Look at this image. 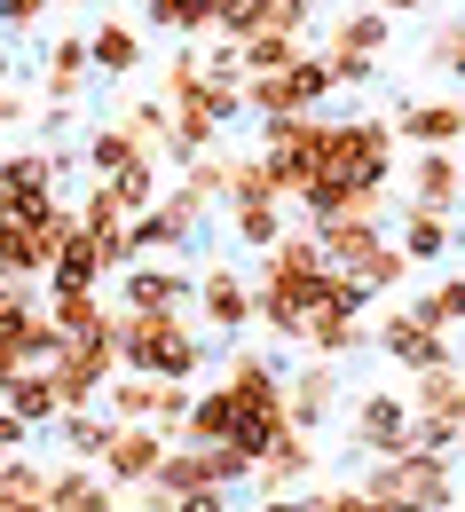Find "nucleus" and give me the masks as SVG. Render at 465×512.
Returning a JSON list of instances; mask_svg holds the SVG:
<instances>
[{
	"label": "nucleus",
	"mask_w": 465,
	"mask_h": 512,
	"mask_svg": "<svg viewBox=\"0 0 465 512\" xmlns=\"http://www.w3.org/2000/svg\"><path fill=\"white\" fill-rule=\"evenodd\" d=\"M426 56H434V71L465 79V16H442V24L426 32Z\"/></svg>",
	"instance_id": "38"
},
{
	"label": "nucleus",
	"mask_w": 465,
	"mask_h": 512,
	"mask_svg": "<svg viewBox=\"0 0 465 512\" xmlns=\"http://www.w3.org/2000/svg\"><path fill=\"white\" fill-rule=\"evenodd\" d=\"M119 127L158 158V150H166V134H174V119H166V103H158V95H142V103H127V119H119Z\"/></svg>",
	"instance_id": "36"
},
{
	"label": "nucleus",
	"mask_w": 465,
	"mask_h": 512,
	"mask_svg": "<svg viewBox=\"0 0 465 512\" xmlns=\"http://www.w3.org/2000/svg\"><path fill=\"white\" fill-rule=\"evenodd\" d=\"M0 410L24 426V434H40V426H56L64 418V402H56V386H48V371H24L16 386H0Z\"/></svg>",
	"instance_id": "24"
},
{
	"label": "nucleus",
	"mask_w": 465,
	"mask_h": 512,
	"mask_svg": "<svg viewBox=\"0 0 465 512\" xmlns=\"http://www.w3.org/2000/svg\"><path fill=\"white\" fill-rule=\"evenodd\" d=\"M402 308L426 323V331H442V339H450V331H465V268H442V276H434L418 300H402Z\"/></svg>",
	"instance_id": "21"
},
{
	"label": "nucleus",
	"mask_w": 465,
	"mask_h": 512,
	"mask_svg": "<svg viewBox=\"0 0 465 512\" xmlns=\"http://www.w3.org/2000/svg\"><path fill=\"white\" fill-rule=\"evenodd\" d=\"M48 512H119V489L95 473V465H79V457H64V465H48V497H40Z\"/></svg>",
	"instance_id": "13"
},
{
	"label": "nucleus",
	"mask_w": 465,
	"mask_h": 512,
	"mask_svg": "<svg viewBox=\"0 0 465 512\" xmlns=\"http://www.w3.org/2000/svg\"><path fill=\"white\" fill-rule=\"evenodd\" d=\"M166 449H174V442H166L158 426H119L111 449L95 457V473H103L111 489H150V481H158V465H166Z\"/></svg>",
	"instance_id": "8"
},
{
	"label": "nucleus",
	"mask_w": 465,
	"mask_h": 512,
	"mask_svg": "<svg viewBox=\"0 0 465 512\" xmlns=\"http://www.w3.org/2000/svg\"><path fill=\"white\" fill-rule=\"evenodd\" d=\"M261 276H324V245L308 229H284L276 253H261Z\"/></svg>",
	"instance_id": "30"
},
{
	"label": "nucleus",
	"mask_w": 465,
	"mask_h": 512,
	"mask_svg": "<svg viewBox=\"0 0 465 512\" xmlns=\"http://www.w3.org/2000/svg\"><path fill=\"white\" fill-rule=\"evenodd\" d=\"M387 40H395V8H347V16H332V40H324V48L387 56Z\"/></svg>",
	"instance_id": "23"
},
{
	"label": "nucleus",
	"mask_w": 465,
	"mask_h": 512,
	"mask_svg": "<svg viewBox=\"0 0 465 512\" xmlns=\"http://www.w3.org/2000/svg\"><path fill=\"white\" fill-rule=\"evenodd\" d=\"M198 331H253V284L245 268H205L198 276Z\"/></svg>",
	"instance_id": "11"
},
{
	"label": "nucleus",
	"mask_w": 465,
	"mask_h": 512,
	"mask_svg": "<svg viewBox=\"0 0 465 512\" xmlns=\"http://www.w3.org/2000/svg\"><path fill=\"white\" fill-rule=\"evenodd\" d=\"M450 245H458V229H450L442 213H418V205H402L395 253L410 260V268H434V260H450Z\"/></svg>",
	"instance_id": "20"
},
{
	"label": "nucleus",
	"mask_w": 465,
	"mask_h": 512,
	"mask_svg": "<svg viewBox=\"0 0 465 512\" xmlns=\"http://www.w3.org/2000/svg\"><path fill=\"white\" fill-rule=\"evenodd\" d=\"M190 221H205V205L213 197H229V150H213V158H198V166H182V190H166Z\"/></svg>",
	"instance_id": "29"
},
{
	"label": "nucleus",
	"mask_w": 465,
	"mask_h": 512,
	"mask_svg": "<svg viewBox=\"0 0 465 512\" xmlns=\"http://www.w3.org/2000/svg\"><path fill=\"white\" fill-rule=\"evenodd\" d=\"M40 308H48V323H56L64 339H103V331H111V308H103V292H48Z\"/></svg>",
	"instance_id": "27"
},
{
	"label": "nucleus",
	"mask_w": 465,
	"mask_h": 512,
	"mask_svg": "<svg viewBox=\"0 0 465 512\" xmlns=\"http://www.w3.org/2000/svg\"><path fill=\"white\" fill-rule=\"evenodd\" d=\"M8 79H16V56H8V40H0V87H8Z\"/></svg>",
	"instance_id": "47"
},
{
	"label": "nucleus",
	"mask_w": 465,
	"mask_h": 512,
	"mask_svg": "<svg viewBox=\"0 0 465 512\" xmlns=\"http://www.w3.org/2000/svg\"><path fill=\"white\" fill-rule=\"evenodd\" d=\"M87 71H103V79H134L142 71V32H134L127 16L87 24Z\"/></svg>",
	"instance_id": "18"
},
{
	"label": "nucleus",
	"mask_w": 465,
	"mask_h": 512,
	"mask_svg": "<svg viewBox=\"0 0 465 512\" xmlns=\"http://www.w3.org/2000/svg\"><path fill=\"white\" fill-rule=\"evenodd\" d=\"M324 71H332V87H371L379 79V56H347V48H316Z\"/></svg>",
	"instance_id": "39"
},
{
	"label": "nucleus",
	"mask_w": 465,
	"mask_h": 512,
	"mask_svg": "<svg viewBox=\"0 0 465 512\" xmlns=\"http://www.w3.org/2000/svg\"><path fill=\"white\" fill-rule=\"evenodd\" d=\"M103 276H119V268H111V253H103L87 229H71L64 253H56V268H48V292H95Z\"/></svg>",
	"instance_id": "19"
},
{
	"label": "nucleus",
	"mask_w": 465,
	"mask_h": 512,
	"mask_svg": "<svg viewBox=\"0 0 465 512\" xmlns=\"http://www.w3.org/2000/svg\"><path fill=\"white\" fill-rule=\"evenodd\" d=\"M56 434H64V449L79 457V465H95V457L111 449V434H119V426H111L103 410H64V418H56Z\"/></svg>",
	"instance_id": "31"
},
{
	"label": "nucleus",
	"mask_w": 465,
	"mask_h": 512,
	"mask_svg": "<svg viewBox=\"0 0 465 512\" xmlns=\"http://www.w3.org/2000/svg\"><path fill=\"white\" fill-rule=\"evenodd\" d=\"M142 158H150V150H142L127 127H95L87 142H79V166H87L95 182H119V174H127V166H142Z\"/></svg>",
	"instance_id": "25"
},
{
	"label": "nucleus",
	"mask_w": 465,
	"mask_h": 512,
	"mask_svg": "<svg viewBox=\"0 0 465 512\" xmlns=\"http://www.w3.org/2000/svg\"><path fill=\"white\" fill-rule=\"evenodd\" d=\"M308 512H371V497L355 489V481H339V489H324V497H300Z\"/></svg>",
	"instance_id": "41"
},
{
	"label": "nucleus",
	"mask_w": 465,
	"mask_h": 512,
	"mask_svg": "<svg viewBox=\"0 0 465 512\" xmlns=\"http://www.w3.org/2000/svg\"><path fill=\"white\" fill-rule=\"evenodd\" d=\"M387 127H395V142H418V150H458L465 142V95H418V103H402Z\"/></svg>",
	"instance_id": "9"
},
{
	"label": "nucleus",
	"mask_w": 465,
	"mask_h": 512,
	"mask_svg": "<svg viewBox=\"0 0 465 512\" xmlns=\"http://www.w3.org/2000/svg\"><path fill=\"white\" fill-rule=\"evenodd\" d=\"M142 16H150V32H182V40H198V32H213L221 0H150Z\"/></svg>",
	"instance_id": "32"
},
{
	"label": "nucleus",
	"mask_w": 465,
	"mask_h": 512,
	"mask_svg": "<svg viewBox=\"0 0 465 512\" xmlns=\"http://www.w3.org/2000/svg\"><path fill=\"white\" fill-rule=\"evenodd\" d=\"M237 442V394L229 386H198L190 418H182V449H229Z\"/></svg>",
	"instance_id": "16"
},
{
	"label": "nucleus",
	"mask_w": 465,
	"mask_h": 512,
	"mask_svg": "<svg viewBox=\"0 0 465 512\" xmlns=\"http://www.w3.org/2000/svg\"><path fill=\"white\" fill-rule=\"evenodd\" d=\"M221 205H276V182H268L261 150H245V158H229V197Z\"/></svg>",
	"instance_id": "34"
},
{
	"label": "nucleus",
	"mask_w": 465,
	"mask_h": 512,
	"mask_svg": "<svg viewBox=\"0 0 465 512\" xmlns=\"http://www.w3.org/2000/svg\"><path fill=\"white\" fill-rule=\"evenodd\" d=\"M308 473H316V442H308V434H292V426H284V434L261 449V465H253L261 497H292V489H300Z\"/></svg>",
	"instance_id": "15"
},
{
	"label": "nucleus",
	"mask_w": 465,
	"mask_h": 512,
	"mask_svg": "<svg viewBox=\"0 0 465 512\" xmlns=\"http://www.w3.org/2000/svg\"><path fill=\"white\" fill-rule=\"evenodd\" d=\"M316 182H347L363 197H387V182H395V127L387 119H332Z\"/></svg>",
	"instance_id": "2"
},
{
	"label": "nucleus",
	"mask_w": 465,
	"mask_h": 512,
	"mask_svg": "<svg viewBox=\"0 0 465 512\" xmlns=\"http://www.w3.org/2000/svg\"><path fill=\"white\" fill-rule=\"evenodd\" d=\"M24 119H32V103H24L16 87H0V134H8V127H24Z\"/></svg>",
	"instance_id": "42"
},
{
	"label": "nucleus",
	"mask_w": 465,
	"mask_h": 512,
	"mask_svg": "<svg viewBox=\"0 0 465 512\" xmlns=\"http://www.w3.org/2000/svg\"><path fill=\"white\" fill-rule=\"evenodd\" d=\"M111 347H119V371L127 379H158V386H198L205 371V331L198 316H111Z\"/></svg>",
	"instance_id": "1"
},
{
	"label": "nucleus",
	"mask_w": 465,
	"mask_h": 512,
	"mask_svg": "<svg viewBox=\"0 0 465 512\" xmlns=\"http://www.w3.org/2000/svg\"><path fill=\"white\" fill-rule=\"evenodd\" d=\"M332 386H339V371H332V363H308L300 379H284V426L316 442V426L332 418Z\"/></svg>",
	"instance_id": "17"
},
{
	"label": "nucleus",
	"mask_w": 465,
	"mask_h": 512,
	"mask_svg": "<svg viewBox=\"0 0 465 512\" xmlns=\"http://www.w3.org/2000/svg\"><path fill=\"white\" fill-rule=\"evenodd\" d=\"M410 205L418 213H442V221L465 205V158L458 150H418L410 158Z\"/></svg>",
	"instance_id": "12"
},
{
	"label": "nucleus",
	"mask_w": 465,
	"mask_h": 512,
	"mask_svg": "<svg viewBox=\"0 0 465 512\" xmlns=\"http://www.w3.org/2000/svg\"><path fill=\"white\" fill-rule=\"evenodd\" d=\"M371 339H379V355H395L410 379H426V371H450V363H458V347H450L442 331H426L410 308H387V316L371 323Z\"/></svg>",
	"instance_id": "6"
},
{
	"label": "nucleus",
	"mask_w": 465,
	"mask_h": 512,
	"mask_svg": "<svg viewBox=\"0 0 465 512\" xmlns=\"http://www.w3.org/2000/svg\"><path fill=\"white\" fill-rule=\"evenodd\" d=\"M332 276V268H324ZM324 276H261L253 284V323H261L268 339H308V323L324 316Z\"/></svg>",
	"instance_id": "4"
},
{
	"label": "nucleus",
	"mask_w": 465,
	"mask_h": 512,
	"mask_svg": "<svg viewBox=\"0 0 465 512\" xmlns=\"http://www.w3.org/2000/svg\"><path fill=\"white\" fill-rule=\"evenodd\" d=\"M158 394H166L158 379H127V371H119V379L103 386V402H95V410H103L111 426H150V418H158Z\"/></svg>",
	"instance_id": "28"
},
{
	"label": "nucleus",
	"mask_w": 465,
	"mask_h": 512,
	"mask_svg": "<svg viewBox=\"0 0 465 512\" xmlns=\"http://www.w3.org/2000/svg\"><path fill=\"white\" fill-rule=\"evenodd\" d=\"M32 442V434H24V426H16V418H8V410H0V457H16V449Z\"/></svg>",
	"instance_id": "44"
},
{
	"label": "nucleus",
	"mask_w": 465,
	"mask_h": 512,
	"mask_svg": "<svg viewBox=\"0 0 465 512\" xmlns=\"http://www.w3.org/2000/svg\"><path fill=\"white\" fill-rule=\"evenodd\" d=\"M103 190H111V205H119V213H150V205H158V158H142V166H127V174H119V182H103Z\"/></svg>",
	"instance_id": "35"
},
{
	"label": "nucleus",
	"mask_w": 465,
	"mask_h": 512,
	"mask_svg": "<svg viewBox=\"0 0 465 512\" xmlns=\"http://www.w3.org/2000/svg\"><path fill=\"white\" fill-rule=\"evenodd\" d=\"M0 497H32V505H40V497H48V465H40V457H24V449H16V457H0Z\"/></svg>",
	"instance_id": "37"
},
{
	"label": "nucleus",
	"mask_w": 465,
	"mask_h": 512,
	"mask_svg": "<svg viewBox=\"0 0 465 512\" xmlns=\"http://www.w3.org/2000/svg\"><path fill=\"white\" fill-rule=\"evenodd\" d=\"M190 237H198V221H190V213H182L174 197H158L150 213H134V221H127V260H158V253H182Z\"/></svg>",
	"instance_id": "14"
},
{
	"label": "nucleus",
	"mask_w": 465,
	"mask_h": 512,
	"mask_svg": "<svg viewBox=\"0 0 465 512\" xmlns=\"http://www.w3.org/2000/svg\"><path fill=\"white\" fill-rule=\"evenodd\" d=\"M111 379H119V347H111V331H103V339H64V355L48 363V386H56L64 410H95Z\"/></svg>",
	"instance_id": "5"
},
{
	"label": "nucleus",
	"mask_w": 465,
	"mask_h": 512,
	"mask_svg": "<svg viewBox=\"0 0 465 512\" xmlns=\"http://www.w3.org/2000/svg\"><path fill=\"white\" fill-rule=\"evenodd\" d=\"M402 402H410V418H442V426H458V434H465V371H458V363H450V371H426Z\"/></svg>",
	"instance_id": "22"
},
{
	"label": "nucleus",
	"mask_w": 465,
	"mask_h": 512,
	"mask_svg": "<svg viewBox=\"0 0 465 512\" xmlns=\"http://www.w3.org/2000/svg\"><path fill=\"white\" fill-rule=\"evenodd\" d=\"M253 512H308V505H300V497H261Z\"/></svg>",
	"instance_id": "45"
},
{
	"label": "nucleus",
	"mask_w": 465,
	"mask_h": 512,
	"mask_svg": "<svg viewBox=\"0 0 465 512\" xmlns=\"http://www.w3.org/2000/svg\"><path fill=\"white\" fill-rule=\"evenodd\" d=\"M458 512H465V505H458Z\"/></svg>",
	"instance_id": "48"
},
{
	"label": "nucleus",
	"mask_w": 465,
	"mask_h": 512,
	"mask_svg": "<svg viewBox=\"0 0 465 512\" xmlns=\"http://www.w3.org/2000/svg\"><path fill=\"white\" fill-rule=\"evenodd\" d=\"M347 434H355V449L379 465V457H402L410 449V402L402 394H363L355 402V418H347Z\"/></svg>",
	"instance_id": "10"
},
{
	"label": "nucleus",
	"mask_w": 465,
	"mask_h": 512,
	"mask_svg": "<svg viewBox=\"0 0 465 512\" xmlns=\"http://www.w3.org/2000/svg\"><path fill=\"white\" fill-rule=\"evenodd\" d=\"M324 134H332L324 111H308V119H268L261 127V166H268V182H276V197H300L308 182H316Z\"/></svg>",
	"instance_id": "3"
},
{
	"label": "nucleus",
	"mask_w": 465,
	"mask_h": 512,
	"mask_svg": "<svg viewBox=\"0 0 465 512\" xmlns=\"http://www.w3.org/2000/svg\"><path fill=\"white\" fill-rule=\"evenodd\" d=\"M0 512H48V505H32V497H0Z\"/></svg>",
	"instance_id": "46"
},
{
	"label": "nucleus",
	"mask_w": 465,
	"mask_h": 512,
	"mask_svg": "<svg viewBox=\"0 0 465 512\" xmlns=\"http://www.w3.org/2000/svg\"><path fill=\"white\" fill-rule=\"evenodd\" d=\"M119 308H134V316H190L198 308V276L158 268V260H134L127 276H119Z\"/></svg>",
	"instance_id": "7"
},
{
	"label": "nucleus",
	"mask_w": 465,
	"mask_h": 512,
	"mask_svg": "<svg viewBox=\"0 0 465 512\" xmlns=\"http://www.w3.org/2000/svg\"><path fill=\"white\" fill-rule=\"evenodd\" d=\"M174 512H229V497H221V489H198V497H174Z\"/></svg>",
	"instance_id": "43"
},
{
	"label": "nucleus",
	"mask_w": 465,
	"mask_h": 512,
	"mask_svg": "<svg viewBox=\"0 0 465 512\" xmlns=\"http://www.w3.org/2000/svg\"><path fill=\"white\" fill-rule=\"evenodd\" d=\"M40 16H56V8H48V0H0V40H8V32H32Z\"/></svg>",
	"instance_id": "40"
},
{
	"label": "nucleus",
	"mask_w": 465,
	"mask_h": 512,
	"mask_svg": "<svg viewBox=\"0 0 465 512\" xmlns=\"http://www.w3.org/2000/svg\"><path fill=\"white\" fill-rule=\"evenodd\" d=\"M229 229H237V245L276 253V237H284L292 221H284V205H229Z\"/></svg>",
	"instance_id": "33"
},
{
	"label": "nucleus",
	"mask_w": 465,
	"mask_h": 512,
	"mask_svg": "<svg viewBox=\"0 0 465 512\" xmlns=\"http://www.w3.org/2000/svg\"><path fill=\"white\" fill-rule=\"evenodd\" d=\"M40 87H48V111H64L71 95L87 87V32H64V40L48 48V71H40Z\"/></svg>",
	"instance_id": "26"
}]
</instances>
